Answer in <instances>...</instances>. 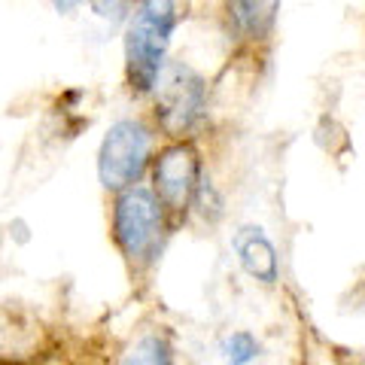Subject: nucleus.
<instances>
[{
	"instance_id": "obj_6",
	"label": "nucleus",
	"mask_w": 365,
	"mask_h": 365,
	"mask_svg": "<svg viewBox=\"0 0 365 365\" xmlns=\"http://www.w3.org/2000/svg\"><path fill=\"white\" fill-rule=\"evenodd\" d=\"M232 247L237 253V262H241V268L250 274L253 280L271 283L280 280V259H277V250H274L271 237L262 232L259 225H241L232 237Z\"/></svg>"
},
{
	"instance_id": "obj_2",
	"label": "nucleus",
	"mask_w": 365,
	"mask_h": 365,
	"mask_svg": "<svg viewBox=\"0 0 365 365\" xmlns=\"http://www.w3.org/2000/svg\"><path fill=\"white\" fill-rule=\"evenodd\" d=\"M165 207L155 192L146 186H131L116 195L113 204V241L119 253L134 268H143L158 256L165 241Z\"/></svg>"
},
{
	"instance_id": "obj_3",
	"label": "nucleus",
	"mask_w": 365,
	"mask_h": 365,
	"mask_svg": "<svg viewBox=\"0 0 365 365\" xmlns=\"http://www.w3.org/2000/svg\"><path fill=\"white\" fill-rule=\"evenodd\" d=\"M155 116L170 137H192L207 119V83L182 61H170L155 79Z\"/></svg>"
},
{
	"instance_id": "obj_9",
	"label": "nucleus",
	"mask_w": 365,
	"mask_h": 365,
	"mask_svg": "<svg viewBox=\"0 0 365 365\" xmlns=\"http://www.w3.org/2000/svg\"><path fill=\"white\" fill-rule=\"evenodd\" d=\"M259 356V341L250 332H232L222 341V359L228 365H250Z\"/></svg>"
},
{
	"instance_id": "obj_1",
	"label": "nucleus",
	"mask_w": 365,
	"mask_h": 365,
	"mask_svg": "<svg viewBox=\"0 0 365 365\" xmlns=\"http://www.w3.org/2000/svg\"><path fill=\"white\" fill-rule=\"evenodd\" d=\"M180 25L177 0H143L125 28V71L137 95H150L168 64L170 37Z\"/></svg>"
},
{
	"instance_id": "obj_12",
	"label": "nucleus",
	"mask_w": 365,
	"mask_h": 365,
	"mask_svg": "<svg viewBox=\"0 0 365 365\" xmlns=\"http://www.w3.org/2000/svg\"><path fill=\"white\" fill-rule=\"evenodd\" d=\"M49 4H52L55 9H58V13H73V9L91 4V0H49Z\"/></svg>"
},
{
	"instance_id": "obj_13",
	"label": "nucleus",
	"mask_w": 365,
	"mask_h": 365,
	"mask_svg": "<svg viewBox=\"0 0 365 365\" xmlns=\"http://www.w3.org/2000/svg\"><path fill=\"white\" fill-rule=\"evenodd\" d=\"M131 4H143V0H131Z\"/></svg>"
},
{
	"instance_id": "obj_10",
	"label": "nucleus",
	"mask_w": 365,
	"mask_h": 365,
	"mask_svg": "<svg viewBox=\"0 0 365 365\" xmlns=\"http://www.w3.org/2000/svg\"><path fill=\"white\" fill-rule=\"evenodd\" d=\"M192 204H195L204 220H210V222H216V220L222 216V201H220V195H216L213 182L204 180V177H201V182H198L195 195H192Z\"/></svg>"
},
{
	"instance_id": "obj_4",
	"label": "nucleus",
	"mask_w": 365,
	"mask_h": 365,
	"mask_svg": "<svg viewBox=\"0 0 365 365\" xmlns=\"http://www.w3.org/2000/svg\"><path fill=\"white\" fill-rule=\"evenodd\" d=\"M153 158V131L140 119L113 122L98 150V177L107 192H125L140 182Z\"/></svg>"
},
{
	"instance_id": "obj_11",
	"label": "nucleus",
	"mask_w": 365,
	"mask_h": 365,
	"mask_svg": "<svg viewBox=\"0 0 365 365\" xmlns=\"http://www.w3.org/2000/svg\"><path fill=\"white\" fill-rule=\"evenodd\" d=\"M91 9H95L101 19L119 21L125 16V0H91Z\"/></svg>"
},
{
	"instance_id": "obj_8",
	"label": "nucleus",
	"mask_w": 365,
	"mask_h": 365,
	"mask_svg": "<svg viewBox=\"0 0 365 365\" xmlns=\"http://www.w3.org/2000/svg\"><path fill=\"white\" fill-rule=\"evenodd\" d=\"M170 359H174V350H170L168 338L150 332L125 350L122 365H170Z\"/></svg>"
},
{
	"instance_id": "obj_5",
	"label": "nucleus",
	"mask_w": 365,
	"mask_h": 365,
	"mask_svg": "<svg viewBox=\"0 0 365 365\" xmlns=\"http://www.w3.org/2000/svg\"><path fill=\"white\" fill-rule=\"evenodd\" d=\"M201 182V158L195 146L189 143H174L158 153L155 168H153V192L165 213H186Z\"/></svg>"
},
{
	"instance_id": "obj_7",
	"label": "nucleus",
	"mask_w": 365,
	"mask_h": 365,
	"mask_svg": "<svg viewBox=\"0 0 365 365\" xmlns=\"http://www.w3.org/2000/svg\"><path fill=\"white\" fill-rule=\"evenodd\" d=\"M228 21L241 40H265L271 37L274 21L280 13V0H225Z\"/></svg>"
}]
</instances>
